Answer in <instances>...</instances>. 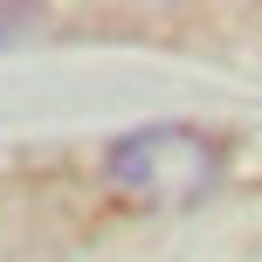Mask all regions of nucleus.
Masks as SVG:
<instances>
[{
  "label": "nucleus",
  "instance_id": "f03ea898",
  "mask_svg": "<svg viewBox=\"0 0 262 262\" xmlns=\"http://www.w3.org/2000/svg\"><path fill=\"white\" fill-rule=\"evenodd\" d=\"M21 28H41L35 7H0V41H21Z\"/></svg>",
  "mask_w": 262,
  "mask_h": 262
},
{
  "label": "nucleus",
  "instance_id": "f257e3e1",
  "mask_svg": "<svg viewBox=\"0 0 262 262\" xmlns=\"http://www.w3.org/2000/svg\"><path fill=\"white\" fill-rule=\"evenodd\" d=\"M221 138L180 118L118 131L104 145V186L131 207H200L221 186Z\"/></svg>",
  "mask_w": 262,
  "mask_h": 262
}]
</instances>
